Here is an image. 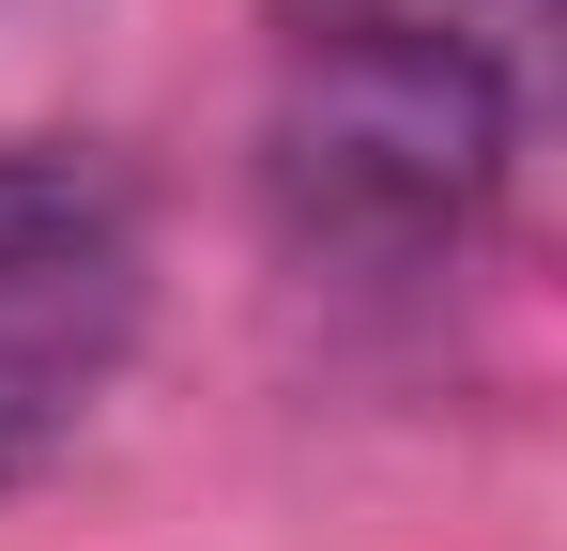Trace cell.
Here are the masks:
<instances>
[{
	"instance_id": "6da1fadb",
	"label": "cell",
	"mask_w": 567,
	"mask_h": 551,
	"mask_svg": "<svg viewBox=\"0 0 567 551\" xmlns=\"http://www.w3.org/2000/svg\"><path fill=\"white\" fill-rule=\"evenodd\" d=\"M567 0H277L261 215L322 276H430L537 138Z\"/></svg>"
},
{
	"instance_id": "7a4b0ae2",
	"label": "cell",
	"mask_w": 567,
	"mask_h": 551,
	"mask_svg": "<svg viewBox=\"0 0 567 551\" xmlns=\"http://www.w3.org/2000/svg\"><path fill=\"white\" fill-rule=\"evenodd\" d=\"M138 337V184L62 138H0V475L62 445Z\"/></svg>"
}]
</instances>
